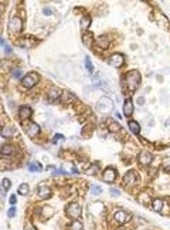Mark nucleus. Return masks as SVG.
Returning <instances> with one entry per match:
<instances>
[{"label":"nucleus","instance_id":"27","mask_svg":"<svg viewBox=\"0 0 170 230\" xmlns=\"http://www.w3.org/2000/svg\"><path fill=\"white\" fill-rule=\"evenodd\" d=\"M109 129H111V132H116V131H119V129H122V128H121V125H119V124L111 122V124H109Z\"/></svg>","mask_w":170,"mask_h":230},{"label":"nucleus","instance_id":"13","mask_svg":"<svg viewBox=\"0 0 170 230\" xmlns=\"http://www.w3.org/2000/svg\"><path fill=\"white\" fill-rule=\"evenodd\" d=\"M19 117H20V120H22V121L28 120V118L31 117V108L23 105V107L20 108V111H19Z\"/></svg>","mask_w":170,"mask_h":230},{"label":"nucleus","instance_id":"35","mask_svg":"<svg viewBox=\"0 0 170 230\" xmlns=\"http://www.w3.org/2000/svg\"><path fill=\"white\" fill-rule=\"evenodd\" d=\"M111 193L114 195V196H119V195H121V192H119L118 189H114V187H112V189H111Z\"/></svg>","mask_w":170,"mask_h":230},{"label":"nucleus","instance_id":"31","mask_svg":"<svg viewBox=\"0 0 170 230\" xmlns=\"http://www.w3.org/2000/svg\"><path fill=\"white\" fill-rule=\"evenodd\" d=\"M91 192H92L94 195H101V193H102V189H101V187L92 186V187H91Z\"/></svg>","mask_w":170,"mask_h":230},{"label":"nucleus","instance_id":"19","mask_svg":"<svg viewBox=\"0 0 170 230\" xmlns=\"http://www.w3.org/2000/svg\"><path fill=\"white\" fill-rule=\"evenodd\" d=\"M90 24H91V17H90V16H85V17L81 18V23H80L81 28H84V30H87V28L90 27Z\"/></svg>","mask_w":170,"mask_h":230},{"label":"nucleus","instance_id":"24","mask_svg":"<svg viewBox=\"0 0 170 230\" xmlns=\"http://www.w3.org/2000/svg\"><path fill=\"white\" fill-rule=\"evenodd\" d=\"M85 67H87V70H88V73L90 74H92L94 73V67H92V64H91V59L90 57H85Z\"/></svg>","mask_w":170,"mask_h":230},{"label":"nucleus","instance_id":"33","mask_svg":"<svg viewBox=\"0 0 170 230\" xmlns=\"http://www.w3.org/2000/svg\"><path fill=\"white\" fill-rule=\"evenodd\" d=\"M58 139H62V141H64L65 138L62 135H56V136H54V139H53V144H57V142H58Z\"/></svg>","mask_w":170,"mask_h":230},{"label":"nucleus","instance_id":"26","mask_svg":"<svg viewBox=\"0 0 170 230\" xmlns=\"http://www.w3.org/2000/svg\"><path fill=\"white\" fill-rule=\"evenodd\" d=\"M70 230H82V224L78 220H74V223L70 226Z\"/></svg>","mask_w":170,"mask_h":230},{"label":"nucleus","instance_id":"7","mask_svg":"<svg viewBox=\"0 0 170 230\" xmlns=\"http://www.w3.org/2000/svg\"><path fill=\"white\" fill-rule=\"evenodd\" d=\"M9 30L12 33H19L22 30V18L20 17H12L9 23Z\"/></svg>","mask_w":170,"mask_h":230},{"label":"nucleus","instance_id":"39","mask_svg":"<svg viewBox=\"0 0 170 230\" xmlns=\"http://www.w3.org/2000/svg\"><path fill=\"white\" fill-rule=\"evenodd\" d=\"M138 102H139V104H140V105H142V104H143V102H145V98H139V100H138Z\"/></svg>","mask_w":170,"mask_h":230},{"label":"nucleus","instance_id":"11","mask_svg":"<svg viewBox=\"0 0 170 230\" xmlns=\"http://www.w3.org/2000/svg\"><path fill=\"white\" fill-rule=\"evenodd\" d=\"M139 163L140 165H149V163L152 162V159H153V156H152L150 152H140L139 155Z\"/></svg>","mask_w":170,"mask_h":230},{"label":"nucleus","instance_id":"20","mask_svg":"<svg viewBox=\"0 0 170 230\" xmlns=\"http://www.w3.org/2000/svg\"><path fill=\"white\" fill-rule=\"evenodd\" d=\"M129 129L133 132V134H139V129H140V126H139V124L136 122V121H129Z\"/></svg>","mask_w":170,"mask_h":230},{"label":"nucleus","instance_id":"1","mask_svg":"<svg viewBox=\"0 0 170 230\" xmlns=\"http://www.w3.org/2000/svg\"><path fill=\"white\" fill-rule=\"evenodd\" d=\"M140 80H142V78H140V74H139V71H136V70L128 71L126 75H125V81H126L128 88L130 89V92L138 89V87H139V84H140Z\"/></svg>","mask_w":170,"mask_h":230},{"label":"nucleus","instance_id":"5","mask_svg":"<svg viewBox=\"0 0 170 230\" xmlns=\"http://www.w3.org/2000/svg\"><path fill=\"white\" fill-rule=\"evenodd\" d=\"M67 215L71 219H78L81 216V206L78 203H71L67 207Z\"/></svg>","mask_w":170,"mask_h":230},{"label":"nucleus","instance_id":"30","mask_svg":"<svg viewBox=\"0 0 170 230\" xmlns=\"http://www.w3.org/2000/svg\"><path fill=\"white\" fill-rule=\"evenodd\" d=\"M2 186H3L4 190H9L10 189V181L9 179H4V181L2 182Z\"/></svg>","mask_w":170,"mask_h":230},{"label":"nucleus","instance_id":"43","mask_svg":"<svg viewBox=\"0 0 170 230\" xmlns=\"http://www.w3.org/2000/svg\"><path fill=\"white\" fill-rule=\"evenodd\" d=\"M0 13H2V10H0Z\"/></svg>","mask_w":170,"mask_h":230},{"label":"nucleus","instance_id":"12","mask_svg":"<svg viewBox=\"0 0 170 230\" xmlns=\"http://www.w3.org/2000/svg\"><path fill=\"white\" fill-rule=\"evenodd\" d=\"M124 183L126 185V186H132V185L136 183V173L135 172L133 171L128 172L126 175H125V178H124Z\"/></svg>","mask_w":170,"mask_h":230},{"label":"nucleus","instance_id":"8","mask_svg":"<svg viewBox=\"0 0 170 230\" xmlns=\"http://www.w3.org/2000/svg\"><path fill=\"white\" fill-rule=\"evenodd\" d=\"M130 217H132V215H129V213L125 212V210H119V212L115 213V220H116L119 224L126 223L128 220H130Z\"/></svg>","mask_w":170,"mask_h":230},{"label":"nucleus","instance_id":"37","mask_svg":"<svg viewBox=\"0 0 170 230\" xmlns=\"http://www.w3.org/2000/svg\"><path fill=\"white\" fill-rule=\"evenodd\" d=\"M3 47H4V51H6V53H9V54H10V53H12V47H10L9 44H4Z\"/></svg>","mask_w":170,"mask_h":230},{"label":"nucleus","instance_id":"21","mask_svg":"<svg viewBox=\"0 0 170 230\" xmlns=\"http://www.w3.org/2000/svg\"><path fill=\"white\" fill-rule=\"evenodd\" d=\"M14 151H16L14 146H12V145H4V146L2 148V153H3V155H12Z\"/></svg>","mask_w":170,"mask_h":230},{"label":"nucleus","instance_id":"28","mask_svg":"<svg viewBox=\"0 0 170 230\" xmlns=\"http://www.w3.org/2000/svg\"><path fill=\"white\" fill-rule=\"evenodd\" d=\"M163 169H164V172H170V158H164Z\"/></svg>","mask_w":170,"mask_h":230},{"label":"nucleus","instance_id":"22","mask_svg":"<svg viewBox=\"0 0 170 230\" xmlns=\"http://www.w3.org/2000/svg\"><path fill=\"white\" fill-rule=\"evenodd\" d=\"M28 185L27 183H23V185H20V187H19V195H23V196H26V195H28Z\"/></svg>","mask_w":170,"mask_h":230},{"label":"nucleus","instance_id":"25","mask_svg":"<svg viewBox=\"0 0 170 230\" xmlns=\"http://www.w3.org/2000/svg\"><path fill=\"white\" fill-rule=\"evenodd\" d=\"M82 38H84V43H85L88 47H90V46H91V41H92V34H91V33L84 34Z\"/></svg>","mask_w":170,"mask_h":230},{"label":"nucleus","instance_id":"10","mask_svg":"<svg viewBox=\"0 0 170 230\" xmlns=\"http://www.w3.org/2000/svg\"><path fill=\"white\" fill-rule=\"evenodd\" d=\"M38 196L41 199H48L51 196V189L48 186H46V185H40L38 186Z\"/></svg>","mask_w":170,"mask_h":230},{"label":"nucleus","instance_id":"36","mask_svg":"<svg viewBox=\"0 0 170 230\" xmlns=\"http://www.w3.org/2000/svg\"><path fill=\"white\" fill-rule=\"evenodd\" d=\"M24 230H36V229H34V227H33V224H31V223H26Z\"/></svg>","mask_w":170,"mask_h":230},{"label":"nucleus","instance_id":"23","mask_svg":"<svg viewBox=\"0 0 170 230\" xmlns=\"http://www.w3.org/2000/svg\"><path fill=\"white\" fill-rule=\"evenodd\" d=\"M43 169V166H41V163H38V162H34V163H31L30 166H28V171L30 172H37V171H41Z\"/></svg>","mask_w":170,"mask_h":230},{"label":"nucleus","instance_id":"14","mask_svg":"<svg viewBox=\"0 0 170 230\" xmlns=\"http://www.w3.org/2000/svg\"><path fill=\"white\" fill-rule=\"evenodd\" d=\"M163 199H160V197H158V199H153V202H152V207H153V210L155 212H162V209H163Z\"/></svg>","mask_w":170,"mask_h":230},{"label":"nucleus","instance_id":"17","mask_svg":"<svg viewBox=\"0 0 170 230\" xmlns=\"http://www.w3.org/2000/svg\"><path fill=\"white\" fill-rule=\"evenodd\" d=\"M60 95H61V91H60L58 88L53 87V88L50 89V100H51V101H57V98H58Z\"/></svg>","mask_w":170,"mask_h":230},{"label":"nucleus","instance_id":"9","mask_svg":"<svg viewBox=\"0 0 170 230\" xmlns=\"http://www.w3.org/2000/svg\"><path fill=\"white\" fill-rule=\"evenodd\" d=\"M102 179L105 182H108V183H112V182L116 179V171L112 168H108L105 169V172H104V175H102Z\"/></svg>","mask_w":170,"mask_h":230},{"label":"nucleus","instance_id":"29","mask_svg":"<svg viewBox=\"0 0 170 230\" xmlns=\"http://www.w3.org/2000/svg\"><path fill=\"white\" fill-rule=\"evenodd\" d=\"M13 77H14V78H20V77H22V70H20V68H14V70H13Z\"/></svg>","mask_w":170,"mask_h":230},{"label":"nucleus","instance_id":"34","mask_svg":"<svg viewBox=\"0 0 170 230\" xmlns=\"http://www.w3.org/2000/svg\"><path fill=\"white\" fill-rule=\"evenodd\" d=\"M14 213H16V209H14V207H10V209H9V213H7V215H9V217H13V216H14Z\"/></svg>","mask_w":170,"mask_h":230},{"label":"nucleus","instance_id":"32","mask_svg":"<svg viewBox=\"0 0 170 230\" xmlns=\"http://www.w3.org/2000/svg\"><path fill=\"white\" fill-rule=\"evenodd\" d=\"M96 171H98V166H96V165H92V168L87 171V175H94V173H95Z\"/></svg>","mask_w":170,"mask_h":230},{"label":"nucleus","instance_id":"3","mask_svg":"<svg viewBox=\"0 0 170 230\" xmlns=\"http://www.w3.org/2000/svg\"><path fill=\"white\" fill-rule=\"evenodd\" d=\"M38 80H40V77H38L37 73H28L27 75L23 78V85H24L26 88H33V87L38 83Z\"/></svg>","mask_w":170,"mask_h":230},{"label":"nucleus","instance_id":"18","mask_svg":"<svg viewBox=\"0 0 170 230\" xmlns=\"http://www.w3.org/2000/svg\"><path fill=\"white\" fill-rule=\"evenodd\" d=\"M16 134L14 128H12V126H6V128L2 129V135L4 136V138H9V136H13Z\"/></svg>","mask_w":170,"mask_h":230},{"label":"nucleus","instance_id":"4","mask_svg":"<svg viewBox=\"0 0 170 230\" xmlns=\"http://www.w3.org/2000/svg\"><path fill=\"white\" fill-rule=\"evenodd\" d=\"M23 125H24V131L28 134V136L34 138V136L38 135V132H40V126H38L37 124H34V122H31V121H28V122H24Z\"/></svg>","mask_w":170,"mask_h":230},{"label":"nucleus","instance_id":"6","mask_svg":"<svg viewBox=\"0 0 170 230\" xmlns=\"http://www.w3.org/2000/svg\"><path fill=\"white\" fill-rule=\"evenodd\" d=\"M108 63L112 65V67H115V68L122 67V65H124V55L118 54V53H116V54H112L111 57H109Z\"/></svg>","mask_w":170,"mask_h":230},{"label":"nucleus","instance_id":"42","mask_svg":"<svg viewBox=\"0 0 170 230\" xmlns=\"http://www.w3.org/2000/svg\"><path fill=\"white\" fill-rule=\"evenodd\" d=\"M2 187H3V186H0V193L3 195V190H2Z\"/></svg>","mask_w":170,"mask_h":230},{"label":"nucleus","instance_id":"40","mask_svg":"<svg viewBox=\"0 0 170 230\" xmlns=\"http://www.w3.org/2000/svg\"><path fill=\"white\" fill-rule=\"evenodd\" d=\"M115 117H116V118H119V120H121V118H122V115H121V114H119V112H115Z\"/></svg>","mask_w":170,"mask_h":230},{"label":"nucleus","instance_id":"38","mask_svg":"<svg viewBox=\"0 0 170 230\" xmlns=\"http://www.w3.org/2000/svg\"><path fill=\"white\" fill-rule=\"evenodd\" d=\"M9 200H10V203H12V205H14V203H16V196H14V195H12Z\"/></svg>","mask_w":170,"mask_h":230},{"label":"nucleus","instance_id":"41","mask_svg":"<svg viewBox=\"0 0 170 230\" xmlns=\"http://www.w3.org/2000/svg\"><path fill=\"white\" fill-rule=\"evenodd\" d=\"M44 13H46V14H50V13H51V10H50V9H44Z\"/></svg>","mask_w":170,"mask_h":230},{"label":"nucleus","instance_id":"15","mask_svg":"<svg viewBox=\"0 0 170 230\" xmlns=\"http://www.w3.org/2000/svg\"><path fill=\"white\" fill-rule=\"evenodd\" d=\"M132 112H133V104H132L130 100H126L125 104H124V114L126 115V117H130Z\"/></svg>","mask_w":170,"mask_h":230},{"label":"nucleus","instance_id":"2","mask_svg":"<svg viewBox=\"0 0 170 230\" xmlns=\"http://www.w3.org/2000/svg\"><path fill=\"white\" fill-rule=\"evenodd\" d=\"M96 110L99 111V112H111L112 110H114V102H112L111 98H108V97H102V98H99V101L96 102Z\"/></svg>","mask_w":170,"mask_h":230},{"label":"nucleus","instance_id":"16","mask_svg":"<svg viewBox=\"0 0 170 230\" xmlns=\"http://www.w3.org/2000/svg\"><path fill=\"white\" fill-rule=\"evenodd\" d=\"M109 44V40H108V37L106 36H101L96 38V46H99L101 49H106Z\"/></svg>","mask_w":170,"mask_h":230}]
</instances>
